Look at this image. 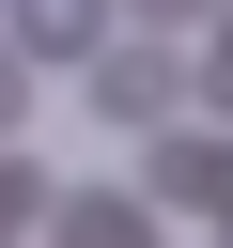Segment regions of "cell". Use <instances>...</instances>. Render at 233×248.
<instances>
[{
	"instance_id": "1",
	"label": "cell",
	"mask_w": 233,
	"mask_h": 248,
	"mask_svg": "<svg viewBox=\"0 0 233 248\" xmlns=\"http://www.w3.org/2000/svg\"><path fill=\"white\" fill-rule=\"evenodd\" d=\"M93 108H109V124H171V108H186V62H171V46H93Z\"/></svg>"
},
{
	"instance_id": "2",
	"label": "cell",
	"mask_w": 233,
	"mask_h": 248,
	"mask_svg": "<svg viewBox=\"0 0 233 248\" xmlns=\"http://www.w3.org/2000/svg\"><path fill=\"white\" fill-rule=\"evenodd\" d=\"M0 31H16V62H93V0H0Z\"/></svg>"
},
{
	"instance_id": "3",
	"label": "cell",
	"mask_w": 233,
	"mask_h": 248,
	"mask_svg": "<svg viewBox=\"0 0 233 248\" xmlns=\"http://www.w3.org/2000/svg\"><path fill=\"white\" fill-rule=\"evenodd\" d=\"M62 248H155L140 186H93V202H62Z\"/></svg>"
},
{
	"instance_id": "4",
	"label": "cell",
	"mask_w": 233,
	"mask_h": 248,
	"mask_svg": "<svg viewBox=\"0 0 233 248\" xmlns=\"http://www.w3.org/2000/svg\"><path fill=\"white\" fill-rule=\"evenodd\" d=\"M16 108H31V62H16V31H0V124H16Z\"/></svg>"
},
{
	"instance_id": "5",
	"label": "cell",
	"mask_w": 233,
	"mask_h": 248,
	"mask_svg": "<svg viewBox=\"0 0 233 248\" xmlns=\"http://www.w3.org/2000/svg\"><path fill=\"white\" fill-rule=\"evenodd\" d=\"M217 108H233V0H217Z\"/></svg>"
},
{
	"instance_id": "6",
	"label": "cell",
	"mask_w": 233,
	"mask_h": 248,
	"mask_svg": "<svg viewBox=\"0 0 233 248\" xmlns=\"http://www.w3.org/2000/svg\"><path fill=\"white\" fill-rule=\"evenodd\" d=\"M171 16H186V0H171Z\"/></svg>"
}]
</instances>
